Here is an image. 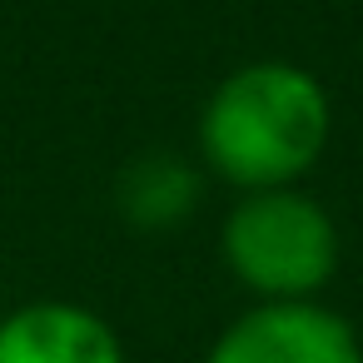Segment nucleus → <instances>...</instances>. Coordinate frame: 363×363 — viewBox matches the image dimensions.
I'll list each match as a JSON object with an SVG mask.
<instances>
[{"mask_svg": "<svg viewBox=\"0 0 363 363\" xmlns=\"http://www.w3.org/2000/svg\"><path fill=\"white\" fill-rule=\"evenodd\" d=\"M333 100L294 60H249L229 70L199 110V160L239 194L294 189L328 150Z\"/></svg>", "mask_w": 363, "mask_h": 363, "instance_id": "nucleus-1", "label": "nucleus"}, {"mask_svg": "<svg viewBox=\"0 0 363 363\" xmlns=\"http://www.w3.org/2000/svg\"><path fill=\"white\" fill-rule=\"evenodd\" d=\"M219 254L254 303H303L318 298L338 269V224L298 184L259 189L239 194L224 214Z\"/></svg>", "mask_w": 363, "mask_h": 363, "instance_id": "nucleus-2", "label": "nucleus"}, {"mask_svg": "<svg viewBox=\"0 0 363 363\" xmlns=\"http://www.w3.org/2000/svg\"><path fill=\"white\" fill-rule=\"evenodd\" d=\"M204 363H363L358 333L318 298L254 303L204 353Z\"/></svg>", "mask_w": 363, "mask_h": 363, "instance_id": "nucleus-3", "label": "nucleus"}, {"mask_svg": "<svg viewBox=\"0 0 363 363\" xmlns=\"http://www.w3.org/2000/svg\"><path fill=\"white\" fill-rule=\"evenodd\" d=\"M0 363H125V343L95 308L35 298L0 318Z\"/></svg>", "mask_w": 363, "mask_h": 363, "instance_id": "nucleus-4", "label": "nucleus"}, {"mask_svg": "<svg viewBox=\"0 0 363 363\" xmlns=\"http://www.w3.org/2000/svg\"><path fill=\"white\" fill-rule=\"evenodd\" d=\"M199 189L204 184H199V169L189 160L150 150V155H140L135 164L120 169L115 209H120L125 224H135L145 234H169L199 209Z\"/></svg>", "mask_w": 363, "mask_h": 363, "instance_id": "nucleus-5", "label": "nucleus"}]
</instances>
